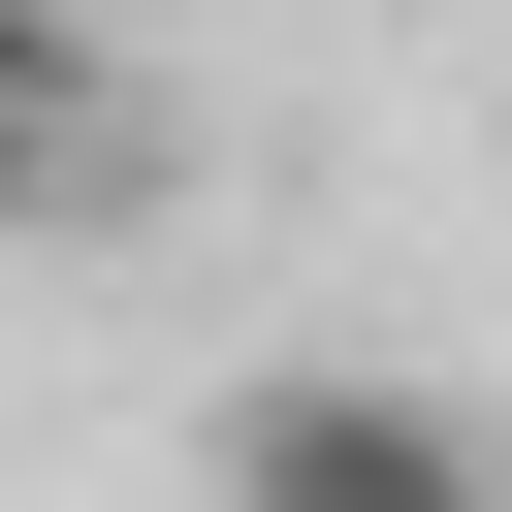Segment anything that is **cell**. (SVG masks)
I'll use <instances>...</instances> for the list:
<instances>
[{
  "mask_svg": "<svg viewBox=\"0 0 512 512\" xmlns=\"http://www.w3.org/2000/svg\"><path fill=\"white\" fill-rule=\"evenodd\" d=\"M192 480H224V512H512V416L416 384V352H256V384L192 416Z\"/></svg>",
  "mask_w": 512,
  "mask_h": 512,
  "instance_id": "cell-1",
  "label": "cell"
},
{
  "mask_svg": "<svg viewBox=\"0 0 512 512\" xmlns=\"http://www.w3.org/2000/svg\"><path fill=\"white\" fill-rule=\"evenodd\" d=\"M32 192H64V32L0 0V224H32Z\"/></svg>",
  "mask_w": 512,
  "mask_h": 512,
  "instance_id": "cell-2",
  "label": "cell"
}]
</instances>
